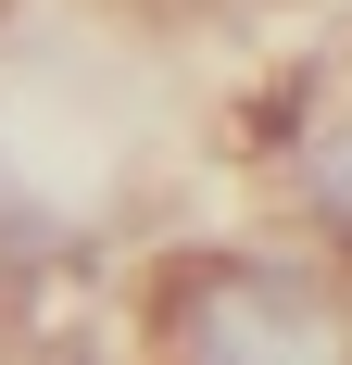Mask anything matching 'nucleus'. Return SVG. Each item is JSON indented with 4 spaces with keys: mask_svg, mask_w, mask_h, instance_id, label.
Returning <instances> with one entry per match:
<instances>
[{
    "mask_svg": "<svg viewBox=\"0 0 352 365\" xmlns=\"http://www.w3.org/2000/svg\"><path fill=\"white\" fill-rule=\"evenodd\" d=\"M164 353L176 365H352V315L315 264L239 252V264H189L176 277Z\"/></svg>",
    "mask_w": 352,
    "mask_h": 365,
    "instance_id": "1",
    "label": "nucleus"
}]
</instances>
